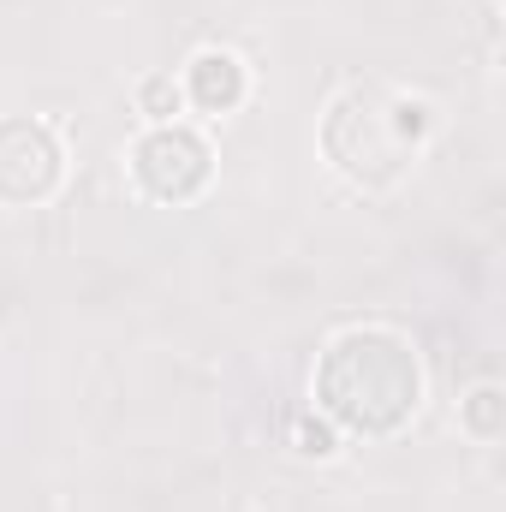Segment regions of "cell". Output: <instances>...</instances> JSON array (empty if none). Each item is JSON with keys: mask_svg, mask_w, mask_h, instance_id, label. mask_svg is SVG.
Listing matches in <instances>:
<instances>
[{"mask_svg": "<svg viewBox=\"0 0 506 512\" xmlns=\"http://www.w3.org/2000/svg\"><path fill=\"white\" fill-rule=\"evenodd\" d=\"M66 185V143L36 114H0V209H36Z\"/></svg>", "mask_w": 506, "mask_h": 512, "instance_id": "obj_4", "label": "cell"}, {"mask_svg": "<svg viewBox=\"0 0 506 512\" xmlns=\"http://www.w3.org/2000/svg\"><path fill=\"white\" fill-rule=\"evenodd\" d=\"M137 114H143L149 126L179 120V114H185V90H179V78H173V72H149V78L137 84Z\"/></svg>", "mask_w": 506, "mask_h": 512, "instance_id": "obj_7", "label": "cell"}, {"mask_svg": "<svg viewBox=\"0 0 506 512\" xmlns=\"http://www.w3.org/2000/svg\"><path fill=\"white\" fill-rule=\"evenodd\" d=\"M310 399L340 435L387 441L423 411V358L417 340L393 322H352L328 334L310 370Z\"/></svg>", "mask_w": 506, "mask_h": 512, "instance_id": "obj_1", "label": "cell"}, {"mask_svg": "<svg viewBox=\"0 0 506 512\" xmlns=\"http://www.w3.org/2000/svg\"><path fill=\"white\" fill-rule=\"evenodd\" d=\"M435 131V108L381 78L346 84L322 114V155L358 191H393Z\"/></svg>", "mask_w": 506, "mask_h": 512, "instance_id": "obj_2", "label": "cell"}, {"mask_svg": "<svg viewBox=\"0 0 506 512\" xmlns=\"http://www.w3.org/2000/svg\"><path fill=\"white\" fill-rule=\"evenodd\" d=\"M126 167H131V185L161 203V209H185L209 191L215 179V149L209 137L185 120H167V126H143L126 149Z\"/></svg>", "mask_w": 506, "mask_h": 512, "instance_id": "obj_3", "label": "cell"}, {"mask_svg": "<svg viewBox=\"0 0 506 512\" xmlns=\"http://www.w3.org/2000/svg\"><path fill=\"white\" fill-rule=\"evenodd\" d=\"M459 429L471 435V441H501L506 435V393L501 382H477L465 399H459Z\"/></svg>", "mask_w": 506, "mask_h": 512, "instance_id": "obj_6", "label": "cell"}, {"mask_svg": "<svg viewBox=\"0 0 506 512\" xmlns=\"http://www.w3.org/2000/svg\"><path fill=\"white\" fill-rule=\"evenodd\" d=\"M286 435H292V447H298L304 459H334V453H340V429H334L322 411H298Z\"/></svg>", "mask_w": 506, "mask_h": 512, "instance_id": "obj_8", "label": "cell"}, {"mask_svg": "<svg viewBox=\"0 0 506 512\" xmlns=\"http://www.w3.org/2000/svg\"><path fill=\"white\" fill-rule=\"evenodd\" d=\"M179 90H185V108L221 120V114H239V108H245V96H251V66H245L233 48H203V54H191Z\"/></svg>", "mask_w": 506, "mask_h": 512, "instance_id": "obj_5", "label": "cell"}]
</instances>
